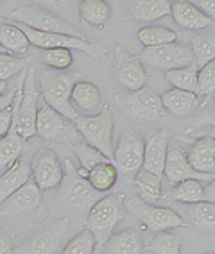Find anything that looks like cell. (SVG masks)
<instances>
[{
	"instance_id": "19",
	"label": "cell",
	"mask_w": 215,
	"mask_h": 254,
	"mask_svg": "<svg viewBox=\"0 0 215 254\" xmlns=\"http://www.w3.org/2000/svg\"><path fill=\"white\" fill-rule=\"evenodd\" d=\"M163 176L170 185H174V186L183 181H188V179H194V181H212V179H214V176H210V174L196 172V170L188 165L185 152L176 145H169L167 159H165Z\"/></svg>"
},
{
	"instance_id": "9",
	"label": "cell",
	"mask_w": 215,
	"mask_h": 254,
	"mask_svg": "<svg viewBox=\"0 0 215 254\" xmlns=\"http://www.w3.org/2000/svg\"><path fill=\"white\" fill-rule=\"evenodd\" d=\"M137 58L143 63L161 70V72H170V70L185 68V66H192L194 64V56L190 47L181 45L178 41L169 43V45L143 49L142 54L137 56Z\"/></svg>"
},
{
	"instance_id": "32",
	"label": "cell",
	"mask_w": 215,
	"mask_h": 254,
	"mask_svg": "<svg viewBox=\"0 0 215 254\" xmlns=\"http://www.w3.org/2000/svg\"><path fill=\"white\" fill-rule=\"evenodd\" d=\"M188 220L205 233L214 235L215 231V204L214 202H196L187 209Z\"/></svg>"
},
{
	"instance_id": "33",
	"label": "cell",
	"mask_w": 215,
	"mask_h": 254,
	"mask_svg": "<svg viewBox=\"0 0 215 254\" xmlns=\"http://www.w3.org/2000/svg\"><path fill=\"white\" fill-rule=\"evenodd\" d=\"M190 50L194 56V66L197 70L212 63L215 58V40L208 34H196L190 40Z\"/></svg>"
},
{
	"instance_id": "30",
	"label": "cell",
	"mask_w": 215,
	"mask_h": 254,
	"mask_svg": "<svg viewBox=\"0 0 215 254\" xmlns=\"http://www.w3.org/2000/svg\"><path fill=\"white\" fill-rule=\"evenodd\" d=\"M169 199L176 200V202H185L188 206L196 204V202H208L206 200V188L201 181H194V179L176 185L169 191Z\"/></svg>"
},
{
	"instance_id": "24",
	"label": "cell",
	"mask_w": 215,
	"mask_h": 254,
	"mask_svg": "<svg viewBox=\"0 0 215 254\" xmlns=\"http://www.w3.org/2000/svg\"><path fill=\"white\" fill-rule=\"evenodd\" d=\"M161 106L165 111H169L174 117H187L197 108L199 104V97L190 91H181V90H169L160 95Z\"/></svg>"
},
{
	"instance_id": "47",
	"label": "cell",
	"mask_w": 215,
	"mask_h": 254,
	"mask_svg": "<svg viewBox=\"0 0 215 254\" xmlns=\"http://www.w3.org/2000/svg\"><path fill=\"white\" fill-rule=\"evenodd\" d=\"M0 54H5V50L2 49V47H0Z\"/></svg>"
},
{
	"instance_id": "40",
	"label": "cell",
	"mask_w": 215,
	"mask_h": 254,
	"mask_svg": "<svg viewBox=\"0 0 215 254\" xmlns=\"http://www.w3.org/2000/svg\"><path fill=\"white\" fill-rule=\"evenodd\" d=\"M215 91V63L205 64L203 68L197 70V90L196 95L199 97H212Z\"/></svg>"
},
{
	"instance_id": "17",
	"label": "cell",
	"mask_w": 215,
	"mask_h": 254,
	"mask_svg": "<svg viewBox=\"0 0 215 254\" xmlns=\"http://www.w3.org/2000/svg\"><path fill=\"white\" fill-rule=\"evenodd\" d=\"M41 209V191L29 179L22 188L14 191L7 200L0 204V217L25 218L36 215Z\"/></svg>"
},
{
	"instance_id": "42",
	"label": "cell",
	"mask_w": 215,
	"mask_h": 254,
	"mask_svg": "<svg viewBox=\"0 0 215 254\" xmlns=\"http://www.w3.org/2000/svg\"><path fill=\"white\" fill-rule=\"evenodd\" d=\"M11 122H13V104L0 111V138H4L7 134Z\"/></svg>"
},
{
	"instance_id": "10",
	"label": "cell",
	"mask_w": 215,
	"mask_h": 254,
	"mask_svg": "<svg viewBox=\"0 0 215 254\" xmlns=\"http://www.w3.org/2000/svg\"><path fill=\"white\" fill-rule=\"evenodd\" d=\"M126 208L133 215H137V217L154 233L169 231V229H174V227L185 226L183 218L179 217V213H176L174 209L165 208V206L149 204V202H143V200L138 199V197L129 199Z\"/></svg>"
},
{
	"instance_id": "4",
	"label": "cell",
	"mask_w": 215,
	"mask_h": 254,
	"mask_svg": "<svg viewBox=\"0 0 215 254\" xmlns=\"http://www.w3.org/2000/svg\"><path fill=\"white\" fill-rule=\"evenodd\" d=\"M81 79V73L70 72V73H60V75H43L40 81V90L43 102L51 109H54L56 113H60L61 117L69 118V120H75L77 113L73 109L72 102H70V93H72L73 84Z\"/></svg>"
},
{
	"instance_id": "11",
	"label": "cell",
	"mask_w": 215,
	"mask_h": 254,
	"mask_svg": "<svg viewBox=\"0 0 215 254\" xmlns=\"http://www.w3.org/2000/svg\"><path fill=\"white\" fill-rule=\"evenodd\" d=\"M143 161V138L133 129H126L120 134L119 143L113 149L111 163L117 168V172L124 176L140 172Z\"/></svg>"
},
{
	"instance_id": "43",
	"label": "cell",
	"mask_w": 215,
	"mask_h": 254,
	"mask_svg": "<svg viewBox=\"0 0 215 254\" xmlns=\"http://www.w3.org/2000/svg\"><path fill=\"white\" fill-rule=\"evenodd\" d=\"M190 4L196 7V9H199L203 14H206L208 18L214 20V14H215V2L214 0H194V2H190Z\"/></svg>"
},
{
	"instance_id": "28",
	"label": "cell",
	"mask_w": 215,
	"mask_h": 254,
	"mask_svg": "<svg viewBox=\"0 0 215 254\" xmlns=\"http://www.w3.org/2000/svg\"><path fill=\"white\" fill-rule=\"evenodd\" d=\"M84 179L97 193H104V191H110L115 186V183L119 179V172H117V168L113 167L111 161H104V163H99L90 168L84 174Z\"/></svg>"
},
{
	"instance_id": "48",
	"label": "cell",
	"mask_w": 215,
	"mask_h": 254,
	"mask_svg": "<svg viewBox=\"0 0 215 254\" xmlns=\"http://www.w3.org/2000/svg\"><path fill=\"white\" fill-rule=\"evenodd\" d=\"M206 254H214V253H206Z\"/></svg>"
},
{
	"instance_id": "6",
	"label": "cell",
	"mask_w": 215,
	"mask_h": 254,
	"mask_svg": "<svg viewBox=\"0 0 215 254\" xmlns=\"http://www.w3.org/2000/svg\"><path fill=\"white\" fill-rule=\"evenodd\" d=\"M115 100H117L119 108L133 122H140V124L154 122V120H160L165 115L160 95L149 86L142 88V90L138 91L117 93Z\"/></svg>"
},
{
	"instance_id": "27",
	"label": "cell",
	"mask_w": 215,
	"mask_h": 254,
	"mask_svg": "<svg viewBox=\"0 0 215 254\" xmlns=\"http://www.w3.org/2000/svg\"><path fill=\"white\" fill-rule=\"evenodd\" d=\"M129 13L137 22H156L170 14L169 0H138L129 5Z\"/></svg>"
},
{
	"instance_id": "36",
	"label": "cell",
	"mask_w": 215,
	"mask_h": 254,
	"mask_svg": "<svg viewBox=\"0 0 215 254\" xmlns=\"http://www.w3.org/2000/svg\"><path fill=\"white\" fill-rule=\"evenodd\" d=\"M73 152H75V156L79 158L81 168L77 170V174L81 177H84V174H86L92 167H95V165L110 161V159L104 158L99 150H95L93 147L88 145V143H75V145H73Z\"/></svg>"
},
{
	"instance_id": "14",
	"label": "cell",
	"mask_w": 215,
	"mask_h": 254,
	"mask_svg": "<svg viewBox=\"0 0 215 254\" xmlns=\"http://www.w3.org/2000/svg\"><path fill=\"white\" fill-rule=\"evenodd\" d=\"M113 75L126 91L142 90L147 86V81H149V75L143 68L142 61L131 52H128L124 47H117L115 50Z\"/></svg>"
},
{
	"instance_id": "38",
	"label": "cell",
	"mask_w": 215,
	"mask_h": 254,
	"mask_svg": "<svg viewBox=\"0 0 215 254\" xmlns=\"http://www.w3.org/2000/svg\"><path fill=\"white\" fill-rule=\"evenodd\" d=\"M93 251H95V240L92 233L82 229L65 245V249L60 254H93Z\"/></svg>"
},
{
	"instance_id": "5",
	"label": "cell",
	"mask_w": 215,
	"mask_h": 254,
	"mask_svg": "<svg viewBox=\"0 0 215 254\" xmlns=\"http://www.w3.org/2000/svg\"><path fill=\"white\" fill-rule=\"evenodd\" d=\"M20 31L23 32V36L27 38L29 45H34L38 49L43 50H52V49H65V50H79L84 52L90 58H102L106 54V47L102 45L101 41H88L82 36H67V34H54V32H38L32 29L20 25Z\"/></svg>"
},
{
	"instance_id": "13",
	"label": "cell",
	"mask_w": 215,
	"mask_h": 254,
	"mask_svg": "<svg viewBox=\"0 0 215 254\" xmlns=\"http://www.w3.org/2000/svg\"><path fill=\"white\" fill-rule=\"evenodd\" d=\"M29 168H31V181L38 186L40 191L58 188L63 179V165L56 150H52L51 147H41L34 154Z\"/></svg>"
},
{
	"instance_id": "8",
	"label": "cell",
	"mask_w": 215,
	"mask_h": 254,
	"mask_svg": "<svg viewBox=\"0 0 215 254\" xmlns=\"http://www.w3.org/2000/svg\"><path fill=\"white\" fill-rule=\"evenodd\" d=\"M36 134L41 140L69 143L72 147L81 140V134L75 129V124L69 118L61 117L60 113H56L54 109H51L47 104L38 108Z\"/></svg>"
},
{
	"instance_id": "25",
	"label": "cell",
	"mask_w": 215,
	"mask_h": 254,
	"mask_svg": "<svg viewBox=\"0 0 215 254\" xmlns=\"http://www.w3.org/2000/svg\"><path fill=\"white\" fill-rule=\"evenodd\" d=\"M142 238L135 229L115 233L104 244V254H142Z\"/></svg>"
},
{
	"instance_id": "45",
	"label": "cell",
	"mask_w": 215,
	"mask_h": 254,
	"mask_svg": "<svg viewBox=\"0 0 215 254\" xmlns=\"http://www.w3.org/2000/svg\"><path fill=\"white\" fill-rule=\"evenodd\" d=\"M14 95H16V88H13L11 91H7L4 97H0V111H2V109H5V108H9V106L13 104Z\"/></svg>"
},
{
	"instance_id": "2",
	"label": "cell",
	"mask_w": 215,
	"mask_h": 254,
	"mask_svg": "<svg viewBox=\"0 0 215 254\" xmlns=\"http://www.w3.org/2000/svg\"><path fill=\"white\" fill-rule=\"evenodd\" d=\"M124 195L122 193H113V195L102 197L88 209L86 217V231L92 233L95 240V249L102 247L106 240L113 235L115 226L122 220L124 217Z\"/></svg>"
},
{
	"instance_id": "3",
	"label": "cell",
	"mask_w": 215,
	"mask_h": 254,
	"mask_svg": "<svg viewBox=\"0 0 215 254\" xmlns=\"http://www.w3.org/2000/svg\"><path fill=\"white\" fill-rule=\"evenodd\" d=\"M75 129L79 131L81 138H84V143L99 150L104 158L111 161L113 158V129L115 120L110 108H104L93 117H77L73 120Z\"/></svg>"
},
{
	"instance_id": "31",
	"label": "cell",
	"mask_w": 215,
	"mask_h": 254,
	"mask_svg": "<svg viewBox=\"0 0 215 254\" xmlns=\"http://www.w3.org/2000/svg\"><path fill=\"white\" fill-rule=\"evenodd\" d=\"M176 40H178V32L169 27H161V25H149L138 31V41L145 49L169 45V43H174Z\"/></svg>"
},
{
	"instance_id": "16",
	"label": "cell",
	"mask_w": 215,
	"mask_h": 254,
	"mask_svg": "<svg viewBox=\"0 0 215 254\" xmlns=\"http://www.w3.org/2000/svg\"><path fill=\"white\" fill-rule=\"evenodd\" d=\"M70 227V218H61L51 226L43 227L32 235L25 244L14 251L16 254H58L63 244V238Z\"/></svg>"
},
{
	"instance_id": "46",
	"label": "cell",
	"mask_w": 215,
	"mask_h": 254,
	"mask_svg": "<svg viewBox=\"0 0 215 254\" xmlns=\"http://www.w3.org/2000/svg\"><path fill=\"white\" fill-rule=\"evenodd\" d=\"M5 90H7V82L0 81V97H4V95H5Z\"/></svg>"
},
{
	"instance_id": "41",
	"label": "cell",
	"mask_w": 215,
	"mask_h": 254,
	"mask_svg": "<svg viewBox=\"0 0 215 254\" xmlns=\"http://www.w3.org/2000/svg\"><path fill=\"white\" fill-rule=\"evenodd\" d=\"M27 58H14V56L9 54H0V81L7 82V79H11L13 75L27 68Z\"/></svg>"
},
{
	"instance_id": "44",
	"label": "cell",
	"mask_w": 215,
	"mask_h": 254,
	"mask_svg": "<svg viewBox=\"0 0 215 254\" xmlns=\"http://www.w3.org/2000/svg\"><path fill=\"white\" fill-rule=\"evenodd\" d=\"M14 238L11 233L0 231V254H13L14 253Z\"/></svg>"
},
{
	"instance_id": "29",
	"label": "cell",
	"mask_w": 215,
	"mask_h": 254,
	"mask_svg": "<svg viewBox=\"0 0 215 254\" xmlns=\"http://www.w3.org/2000/svg\"><path fill=\"white\" fill-rule=\"evenodd\" d=\"M79 16L86 25L104 29L111 16V7L104 0H82L79 4Z\"/></svg>"
},
{
	"instance_id": "37",
	"label": "cell",
	"mask_w": 215,
	"mask_h": 254,
	"mask_svg": "<svg viewBox=\"0 0 215 254\" xmlns=\"http://www.w3.org/2000/svg\"><path fill=\"white\" fill-rule=\"evenodd\" d=\"M149 249L154 254H181V240L170 231L156 233Z\"/></svg>"
},
{
	"instance_id": "20",
	"label": "cell",
	"mask_w": 215,
	"mask_h": 254,
	"mask_svg": "<svg viewBox=\"0 0 215 254\" xmlns=\"http://www.w3.org/2000/svg\"><path fill=\"white\" fill-rule=\"evenodd\" d=\"M70 102H72L77 117H93L99 113L102 106L101 90L93 82L77 81L70 93Z\"/></svg>"
},
{
	"instance_id": "34",
	"label": "cell",
	"mask_w": 215,
	"mask_h": 254,
	"mask_svg": "<svg viewBox=\"0 0 215 254\" xmlns=\"http://www.w3.org/2000/svg\"><path fill=\"white\" fill-rule=\"evenodd\" d=\"M135 185H137V190L140 193L138 199H142L143 202H149V204H154L161 199V179L160 177L152 176L149 172H137V179H135Z\"/></svg>"
},
{
	"instance_id": "1",
	"label": "cell",
	"mask_w": 215,
	"mask_h": 254,
	"mask_svg": "<svg viewBox=\"0 0 215 254\" xmlns=\"http://www.w3.org/2000/svg\"><path fill=\"white\" fill-rule=\"evenodd\" d=\"M97 202V191L88 185L86 179L77 174L70 159H65L63 179L60 183V193L56 199L54 211H73L77 217H82L84 211Z\"/></svg>"
},
{
	"instance_id": "21",
	"label": "cell",
	"mask_w": 215,
	"mask_h": 254,
	"mask_svg": "<svg viewBox=\"0 0 215 254\" xmlns=\"http://www.w3.org/2000/svg\"><path fill=\"white\" fill-rule=\"evenodd\" d=\"M170 14L179 27L188 29V31H203L214 25V20L208 18L199 9H196L187 0H176L170 2Z\"/></svg>"
},
{
	"instance_id": "35",
	"label": "cell",
	"mask_w": 215,
	"mask_h": 254,
	"mask_svg": "<svg viewBox=\"0 0 215 254\" xmlns=\"http://www.w3.org/2000/svg\"><path fill=\"white\" fill-rule=\"evenodd\" d=\"M165 79L174 86V90L190 91V93H196L197 90V68L194 64L192 66H185V68L165 72Z\"/></svg>"
},
{
	"instance_id": "12",
	"label": "cell",
	"mask_w": 215,
	"mask_h": 254,
	"mask_svg": "<svg viewBox=\"0 0 215 254\" xmlns=\"http://www.w3.org/2000/svg\"><path fill=\"white\" fill-rule=\"evenodd\" d=\"M38 102H40V93H38L36 88V73H34V70L27 66L25 79H23L22 99H20L18 109H16V115H18L16 129H18L20 136L23 140H27V138L36 134V117L38 108H40Z\"/></svg>"
},
{
	"instance_id": "15",
	"label": "cell",
	"mask_w": 215,
	"mask_h": 254,
	"mask_svg": "<svg viewBox=\"0 0 215 254\" xmlns=\"http://www.w3.org/2000/svg\"><path fill=\"white\" fill-rule=\"evenodd\" d=\"M25 72L27 68L23 70L22 75L16 81V95H14L13 100V122L9 126V131L4 138H0V176L11 167V165L20 159L22 152L25 150V141L22 136H20L18 129H16V124H18V115H16V109H18L20 99H22V88H23V79H25Z\"/></svg>"
},
{
	"instance_id": "18",
	"label": "cell",
	"mask_w": 215,
	"mask_h": 254,
	"mask_svg": "<svg viewBox=\"0 0 215 254\" xmlns=\"http://www.w3.org/2000/svg\"><path fill=\"white\" fill-rule=\"evenodd\" d=\"M170 145V134L167 129H158L152 131L147 140H143V161L142 170L149 172L156 177H163L165 159H167V150Z\"/></svg>"
},
{
	"instance_id": "26",
	"label": "cell",
	"mask_w": 215,
	"mask_h": 254,
	"mask_svg": "<svg viewBox=\"0 0 215 254\" xmlns=\"http://www.w3.org/2000/svg\"><path fill=\"white\" fill-rule=\"evenodd\" d=\"M0 47L5 50V54L22 58L29 50V41L16 23L0 20Z\"/></svg>"
},
{
	"instance_id": "22",
	"label": "cell",
	"mask_w": 215,
	"mask_h": 254,
	"mask_svg": "<svg viewBox=\"0 0 215 254\" xmlns=\"http://www.w3.org/2000/svg\"><path fill=\"white\" fill-rule=\"evenodd\" d=\"M188 165L199 174H210L215 172V140L212 136H205L197 140L187 156Z\"/></svg>"
},
{
	"instance_id": "7",
	"label": "cell",
	"mask_w": 215,
	"mask_h": 254,
	"mask_svg": "<svg viewBox=\"0 0 215 254\" xmlns=\"http://www.w3.org/2000/svg\"><path fill=\"white\" fill-rule=\"evenodd\" d=\"M11 18L14 22H18L20 25H25V27L38 32H54V34H67V36L75 38L81 36V32L73 27L72 23H69L67 20L60 18L58 14L43 9L41 5L36 4L16 7L11 13Z\"/></svg>"
},
{
	"instance_id": "23",
	"label": "cell",
	"mask_w": 215,
	"mask_h": 254,
	"mask_svg": "<svg viewBox=\"0 0 215 254\" xmlns=\"http://www.w3.org/2000/svg\"><path fill=\"white\" fill-rule=\"evenodd\" d=\"M31 179V168L23 159H16L2 176H0V204L7 200L14 191L22 188Z\"/></svg>"
},
{
	"instance_id": "39",
	"label": "cell",
	"mask_w": 215,
	"mask_h": 254,
	"mask_svg": "<svg viewBox=\"0 0 215 254\" xmlns=\"http://www.w3.org/2000/svg\"><path fill=\"white\" fill-rule=\"evenodd\" d=\"M41 63L54 70H69L73 63V58L70 50L52 49V50H45L41 54Z\"/></svg>"
}]
</instances>
